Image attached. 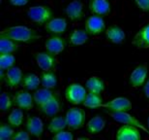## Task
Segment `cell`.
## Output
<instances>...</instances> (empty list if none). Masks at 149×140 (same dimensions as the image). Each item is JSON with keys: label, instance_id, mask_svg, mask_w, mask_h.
<instances>
[{"label": "cell", "instance_id": "5b68a950", "mask_svg": "<svg viewBox=\"0 0 149 140\" xmlns=\"http://www.w3.org/2000/svg\"><path fill=\"white\" fill-rule=\"evenodd\" d=\"M108 114L111 116L115 122H117V123H121V124H125V125H132V126L138 127L139 129H141L142 130H144V132H148L146 127H144L143 125H142L138 119H136L134 116L130 115L129 113H127V111H123V112L109 111V112H108Z\"/></svg>", "mask_w": 149, "mask_h": 140}, {"label": "cell", "instance_id": "3957f363", "mask_svg": "<svg viewBox=\"0 0 149 140\" xmlns=\"http://www.w3.org/2000/svg\"><path fill=\"white\" fill-rule=\"evenodd\" d=\"M85 89L86 88L77 83H73V84L69 85L65 91V97H66L67 101H69L74 105L82 104L86 94H87Z\"/></svg>", "mask_w": 149, "mask_h": 140}, {"label": "cell", "instance_id": "4fadbf2b", "mask_svg": "<svg viewBox=\"0 0 149 140\" xmlns=\"http://www.w3.org/2000/svg\"><path fill=\"white\" fill-rule=\"evenodd\" d=\"M141 132L138 127L125 125L118 129L116 138L118 140H139L141 139Z\"/></svg>", "mask_w": 149, "mask_h": 140}, {"label": "cell", "instance_id": "9c48e42d", "mask_svg": "<svg viewBox=\"0 0 149 140\" xmlns=\"http://www.w3.org/2000/svg\"><path fill=\"white\" fill-rule=\"evenodd\" d=\"M65 13L73 22L80 20L84 18V5L79 0H74L67 5Z\"/></svg>", "mask_w": 149, "mask_h": 140}, {"label": "cell", "instance_id": "83f0119b", "mask_svg": "<svg viewBox=\"0 0 149 140\" xmlns=\"http://www.w3.org/2000/svg\"><path fill=\"white\" fill-rule=\"evenodd\" d=\"M41 84L44 88L52 90L57 86V77L52 71H44L41 74Z\"/></svg>", "mask_w": 149, "mask_h": 140}, {"label": "cell", "instance_id": "4dcf8cb0", "mask_svg": "<svg viewBox=\"0 0 149 140\" xmlns=\"http://www.w3.org/2000/svg\"><path fill=\"white\" fill-rule=\"evenodd\" d=\"M15 56L12 53H1L0 56V68L7 70L9 68L13 67L15 63Z\"/></svg>", "mask_w": 149, "mask_h": 140}, {"label": "cell", "instance_id": "74e56055", "mask_svg": "<svg viewBox=\"0 0 149 140\" xmlns=\"http://www.w3.org/2000/svg\"><path fill=\"white\" fill-rule=\"evenodd\" d=\"M143 93L145 97H147L149 99V77L147 79V81L144 83V87H143Z\"/></svg>", "mask_w": 149, "mask_h": 140}, {"label": "cell", "instance_id": "ffe728a7", "mask_svg": "<svg viewBox=\"0 0 149 140\" xmlns=\"http://www.w3.org/2000/svg\"><path fill=\"white\" fill-rule=\"evenodd\" d=\"M132 44L138 49H149V25L142 27L135 35Z\"/></svg>", "mask_w": 149, "mask_h": 140}, {"label": "cell", "instance_id": "6da1fadb", "mask_svg": "<svg viewBox=\"0 0 149 140\" xmlns=\"http://www.w3.org/2000/svg\"><path fill=\"white\" fill-rule=\"evenodd\" d=\"M0 36L9 38V39H12L16 42H22L27 44L33 43L42 38V36L37 33L36 30L22 25L12 26V27L3 29L0 32Z\"/></svg>", "mask_w": 149, "mask_h": 140}, {"label": "cell", "instance_id": "cb8c5ba5", "mask_svg": "<svg viewBox=\"0 0 149 140\" xmlns=\"http://www.w3.org/2000/svg\"><path fill=\"white\" fill-rule=\"evenodd\" d=\"M89 34L84 29H74L70 35V43L74 46H81L87 42Z\"/></svg>", "mask_w": 149, "mask_h": 140}, {"label": "cell", "instance_id": "ac0fdd59", "mask_svg": "<svg viewBox=\"0 0 149 140\" xmlns=\"http://www.w3.org/2000/svg\"><path fill=\"white\" fill-rule=\"evenodd\" d=\"M106 37L113 44H122L126 39V34L120 26L111 25L106 29Z\"/></svg>", "mask_w": 149, "mask_h": 140}, {"label": "cell", "instance_id": "8992f818", "mask_svg": "<svg viewBox=\"0 0 149 140\" xmlns=\"http://www.w3.org/2000/svg\"><path fill=\"white\" fill-rule=\"evenodd\" d=\"M36 63L43 71H52L56 66V58L54 55L49 52H40L35 53Z\"/></svg>", "mask_w": 149, "mask_h": 140}, {"label": "cell", "instance_id": "f546056e", "mask_svg": "<svg viewBox=\"0 0 149 140\" xmlns=\"http://www.w3.org/2000/svg\"><path fill=\"white\" fill-rule=\"evenodd\" d=\"M23 122V112L22 108H15L13 109L8 116V123L14 127H19L22 126Z\"/></svg>", "mask_w": 149, "mask_h": 140}, {"label": "cell", "instance_id": "9a60e30c", "mask_svg": "<svg viewBox=\"0 0 149 140\" xmlns=\"http://www.w3.org/2000/svg\"><path fill=\"white\" fill-rule=\"evenodd\" d=\"M45 28L52 34H62L67 29V20L65 18H52L45 25Z\"/></svg>", "mask_w": 149, "mask_h": 140}, {"label": "cell", "instance_id": "f1b7e54d", "mask_svg": "<svg viewBox=\"0 0 149 140\" xmlns=\"http://www.w3.org/2000/svg\"><path fill=\"white\" fill-rule=\"evenodd\" d=\"M41 84V78L34 73H29L23 77L22 86L27 91H36Z\"/></svg>", "mask_w": 149, "mask_h": 140}, {"label": "cell", "instance_id": "7402d4cb", "mask_svg": "<svg viewBox=\"0 0 149 140\" xmlns=\"http://www.w3.org/2000/svg\"><path fill=\"white\" fill-rule=\"evenodd\" d=\"M85 88L89 93L101 94L105 91V82L99 77L92 76L86 81Z\"/></svg>", "mask_w": 149, "mask_h": 140}, {"label": "cell", "instance_id": "1f68e13d", "mask_svg": "<svg viewBox=\"0 0 149 140\" xmlns=\"http://www.w3.org/2000/svg\"><path fill=\"white\" fill-rule=\"evenodd\" d=\"M13 127L10 124H1V126H0V139L8 140L13 138V136L16 133Z\"/></svg>", "mask_w": 149, "mask_h": 140}, {"label": "cell", "instance_id": "e575fe53", "mask_svg": "<svg viewBox=\"0 0 149 140\" xmlns=\"http://www.w3.org/2000/svg\"><path fill=\"white\" fill-rule=\"evenodd\" d=\"M30 133L28 132H25L23 129L19 130L17 133H15V135L13 136L12 140H28L30 138Z\"/></svg>", "mask_w": 149, "mask_h": 140}, {"label": "cell", "instance_id": "d590c367", "mask_svg": "<svg viewBox=\"0 0 149 140\" xmlns=\"http://www.w3.org/2000/svg\"><path fill=\"white\" fill-rule=\"evenodd\" d=\"M136 6L143 12H149V0H135Z\"/></svg>", "mask_w": 149, "mask_h": 140}, {"label": "cell", "instance_id": "5bb4252c", "mask_svg": "<svg viewBox=\"0 0 149 140\" xmlns=\"http://www.w3.org/2000/svg\"><path fill=\"white\" fill-rule=\"evenodd\" d=\"M40 109L47 116H55L56 114H58L61 109L60 98H59L58 93H55L52 97H50L46 103L40 107Z\"/></svg>", "mask_w": 149, "mask_h": 140}, {"label": "cell", "instance_id": "7c38bea8", "mask_svg": "<svg viewBox=\"0 0 149 140\" xmlns=\"http://www.w3.org/2000/svg\"><path fill=\"white\" fill-rule=\"evenodd\" d=\"M65 47H66V40L63 37L57 36V35L49 37L45 43V49L47 52L54 56L63 52Z\"/></svg>", "mask_w": 149, "mask_h": 140}, {"label": "cell", "instance_id": "603a6c76", "mask_svg": "<svg viewBox=\"0 0 149 140\" xmlns=\"http://www.w3.org/2000/svg\"><path fill=\"white\" fill-rule=\"evenodd\" d=\"M55 94V93L53 91H52L50 89L43 88V89H39L36 90V91L33 94L34 97V102L35 104L40 108V107L47 102L50 97H52Z\"/></svg>", "mask_w": 149, "mask_h": 140}, {"label": "cell", "instance_id": "44dd1931", "mask_svg": "<svg viewBox=\"0 0 149 140\" xmlns=\"http://www.w3.org/2000/svg\"><path fill=\"white\" fill-rule=\"evenodd\" d=\"M106 127V119L101 115H96L86 124V129L90 134H97L101 132Z\"/></svg>", "mask_w": 149, "mask_h": 140}, {"label": "cell", "instance_id": "e0dca14e", "mask_svg": "<svg viewBox=\"0 0 149 140\" xmlns=\"http://www.w3.org/2000/svg\"><path fill=\"white\" fill-rule=\"evenodd\" d=\"M15 104L22 109L30 110L33 108L34 97L27 91H19L15 96Z\"/></svg>", "mask_w": 149, "mask_h": 140}, {"label": "cell", "instance_id": "7a4b0ae2", "mask_svg": "<svg viewBox=\"0 0 149 140\" xmlns=\"http://www.w3.org/2000/svg\"><path fill=\"white\" fill-rule=\"evenodd\" d=\"M28 19L39 25H43L53 18V11L49 6H32L27 10Z\"/></svg>", "mask_w": 149, "mask_h": 140}, {"label": "cell", "instance_id": "8d00e7d4", "mask_svg": "<svg viewBox=\"0 0 149 140\" xmlns=\"http://www.w3.org/2000/svg\"><path fill=\"white\" fill-rule=\"evenodd\" d=\"M30 0H10V3L13 6H24Z\"/></svg>", "mask_w": 149, "mask_h": 140}, {"label": "cell", "instance_id": "8fae6325", "mask_svg": "<svg viewBox=\"0 0 149 140\" xmlns=\"http://www.w3.org/2000/svg\"><path fill=\"white\" fill-rule=\"evenodd\" d=\"M23 80L22 71L19 67L13 66L6 70V77L5 82L7 86L12 90H15L19 86L20 83Z\"/></svg>", "mask_w": 149, "mask_h": 140}, {"label": "cell", "instance_id": "836d02e7", "mask_svg": "<svg viewBox=\"0 0 149 140\" xmlns=\"http://www.w3.org/2000/svg\"><path fill=\"white\" fill-rule=\"evenodd\" d=\"M53 140H73L74 135L72 132H67V130H60L57 133H55L52 137Z\"/></svg>", "mask_w": 149, "mask_h": 140}, {"label": "cell", "instance_id": "277c9868", "mask_svg": "<svg viewBox=\"0 0 149 140\" xmlns=\"http://www.w3.org/2000/svg\"><path fill=\"white\" fill-rule=\"evenodd\" d=\"M65 117H66L68 129L71 130H77L83 127L86 116L82 109L74 107L68 110Z\"/></svg>", "mask_w": 149, "mask_h": 140}, {"label": "cell", "instance_id": "d4e9b609", "mask_svg": "<svg viewBox=\"0 0 149 140\" xmlns=\"http://www.w3.org/2000/svg\"><path fill=\"white\" fill-rule=\"evenodd\" d=\"M67 126V121H66V117H63V116H57V117H54L52 119V121L49 122V127H47V129H49V132L53 133H57L60 130H63L66 129Z\"/></svg>", "mask_w": 149, "mask_h": 140}, {"label": "cell", "instance_id": "ba28073f", "mask_svg": "<svg viewBox=\"0 0 149 140\" xmlns=\"http://www.w3.org/2000/svg\"><path fill=\"white\" fill-rule=\"evenodd\" d=\"M101 107L109 109L111 112H128L132 109V103L126 97H117L111 101H108L107 103H103Z\"/></svg>", "mask_w": 149, "mask_h": 140}, {"label": "cell", "instance_id": "30bf717a", "mask_svg": "<svg viewBox=\"0 0 149 140\" xmlns=\"http://www.w3.org/2000/svg\"><path fill=\"white\" fill-rule=\"evenodd\" d=\"M147 77V65L141 64L132 71L129 78L130 85L134 88H139L145 83Z\"/></svg>", "mask_w": 149, "mask_h": 140}, {"label": "cell", "instance_id": "2e32d148", "mask_svg": "<svg viewBox=\"0 0 149 140\" xmlns=\"http://www.w3.org/2000/svg\"><path fill=\"white\" fill-rule=\"evenodd\" d=\"M25 127L27 132L35 137H41L44 132V124L43 121L39 117L35 116H28L26 120Z\"/></svg>", "mask_w": 149, "mask_h": 140}, {"label": "cell", "instance_id": "4316f807", "mask_svg": "<svg viewBox=\"0 0 149 140\" xmlns=\"http://www.w3.org/2000/svg\"><path fill=\"white\" fill-rule=\"evenodd\" d=\"M19 45L16 41L0 36V53H13L19 50Z\"/></svg>", "mask_w": 149, "mask_h": 140}, {"label": "cell", "instance_id": "d6986e66", "mask_svg": "<svg viewBox=\"0 0 149 140\" xmlns=\"http://www.w3.org/2000/svg\"><path fill=\"white\" fill-rule=\"evenodd\" d=\"M89 10L94 15L105 16L111 11V4L108 0H90Z\"/></svg>", "mask_w": 149, "mask_h": 140}, {"label": "cell", "instance_id": "52a82bcc", "mask_svg": "<svg viewBox=\"0 0 149 140\" xmlns=\"http://www.w3.org/2000/svg\"><path fill=\"white\" fill-rule=\"evenodd\" d=\"M85 30L89 35H98L106 30L105 20L101 16H91L85 22Z\"/></svg>", "mask_w": 149, "mask_h": 140}, {"label": "cell", "instance_id": "ab89813d", "mask_svg": "<svg viewBox=\"0 0 149 140\" xmlns=\"http://www.w3.org/2000/svg\"><path fill=\"white\" fill-rule=\"evenodd\" d=\"M148 130H149V119H148Z\"/></svg>", "mask_w": 149, "mask_h": 140}, {"label": "cell", "instance_id": "d6a6232c", "mask_svg": "<svg viewBox=\"0 0 149 140\" xmlns=\"http://www.w3.org/2000/svg\"><path fill=\"white\" fill-rule=\"evenodd\" d=\"M12 98L7 93H2L1 97H0V109L2 110L3 112L8 111L9 109L11 108L12 106Z\"/></svg>", "mask_w": 149, "mask_h": 140}, {"label": "cell", "instance_id": "484cf974", "mask_svg": "<svg viewBox=\"0 0 149 140\" xmlns=\"http://www.w3.org/2000/svg\"><path fill=\"white\" fill-rule=\"evenodd\" d=\"M103 104V97L101 96V94L96 93H89L86 94L85 99L83 101L82 105L85 106L86 108H98L101 107Z\"/></svg>", "mask_w": 149, "mask_h": 140}, {"label": "cell", "instance_id": "f35d334b", "mask_svg": "<svg viewBox=\"0 0 149 140\" xmlns=\"http://www.w3.org/2000/svg\"><path fill=\"white\" fill-rule=\"evenodd\" d=\"M5 77H6V72H5V69L3 68H0V79L1 81H5Z\"/></svg>", "mask_w": 149, "mask_h": 140}]
</instances>
